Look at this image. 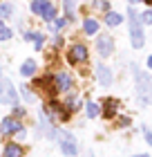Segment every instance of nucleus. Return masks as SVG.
I'll return each instance as SVG.
<instances>
[{"label": "nucleus", "mask_w": 152, "mask_h": 157, "mask_svg": "<svg viewBox=\"0 0 152 157\" xmlns=\"http://www.w3.org/2000/svg\"><path fill=\"white\" fill-rule=\"evenodd\" d=\"M134 157H150V155H134Z\"/></svg>", "instance_id": "30"}, {"label": "nucleus", "mask_w": 152, "mask_h": 157, "mask_svg": "<svg viewBox=\"0 0 152 157\" xmlns=\"http://www.w3.org/2000/svg\"><path fill=\"white\" fill-rule=\"evenodd\" d=\"M43 18L47 20V23H52V20L56 18V9H54V5H49L45 11H43Z\"/></svg>", "instance_id": "20"}, {"label": "nucleus", "mask_w": 152, "mask_h": 157, "mask_svg": "<svg viewBox=\"0 0 152 157\" xmlns=\"http://www.w3.org/2000/svg\"><path fill=\"white\" fill-rule=\"evenodd\" d=\"M49 5H52L49 0H32V11H34V13H40V16H43V11H45Z\"/></svg>", "instance_id": "12"}, {"label": "nucleus", "mask_w": 152, "mask_h": 157, "mask_svg": "<svg viewBox=\"0 0 152 157\" xmlns=\"http://www.w3.org/2000/svg\"><path fill=\"white\" fill-rule=\"evenodd\" d=\"M85 157H94V153H92V151H87V153H85Z\"/></svg>", "instance_id": "29"}, {"label": "nucleus", "mask_w": 152, "mask_h": 157, "mask_svg": "<svg viewBox=\"0 0 152 157\" xmlns=\"http://www.w3.org/2000/svg\"><path fill=\"white\" fill-rule=\"evenodd\" d=\"M13 115H16V117H23V115H25V110H23V108H18V105H13Z\"/></svg>", "instance_id": "26"}, {"label": "nucleus", "mask_w": 152, "mask_h": 157, "mask_svg": "<svg viewBox=\"0 0 152 157\" xmlns=\"http://www.w3.org/2000/svg\"><path fill=\"white\" fill-rule=\"evenodd\" d=\"M56 141L65 157H76L78 155V141L69 130H56Z\"/></svg>", "instance_id": "3"}, {"label": "nucleus", "mask_w": 152, "mask_h": 157, "mask_svg": "<svg viewBox=\"0 0 152 157\" xmlns=\"http://www.w3.org/2000/svg\"><path fill=\"white\" fill-rule=\"evenodd\" d=\"M67 61L74 63V65H78V63H85V61H87V47H85V45H74V47H69Z\"/></svg>", "instance_id": "6"}, {"label": "nucleus", "mask_w": 152, "mask_h": 157, "mask_svg": "<svg viewBox=\"0 0 152 157\" xmlns=\"http://www.w3.org/2000/svg\"><path fill=\"white\" fill-rule=\"evenodd\" d=\"M23 97L27 99V101H32V99H34V92H32L29 88H25V85H23Z\"/></svg>", "instance_id": "24"}, {"label": "nucleus", "mask_w": 152, "mask_h": 157, "mask_svg": "<svg viewBox=\"0 0 152 157\" xmlns=\"http://www.w3.org/2000/svg\"><path fill=\"white\" fill-rule=\"evenodd\" d=\"M0 103L2 105H18V92L9 78L0 76Z\"/></svg>", "instance_id": "4"}, {"label": "nucleus", "mask_w": 152, "mask_h": 157, "mask_svg": "<svg viewBox=\"0 0 152 157\" xmlns=\"http://www.w3.org/2000/svg\"><path fill=\"white\" fill-rule=\"evenodd\" d=\"M65 23H67V18H61V20H56V23H54V29H61V27H63Z\"/></svg>", "instance_id": "25"}, {"label": "nucleus", "mask_w": 152, "mask_h": 157, "mask_svg": "<svg viewBox=\"0 0 152 157\" xmlns=\"http://www.w3.org/2000/svg\"><path fill=\"white\" fill-rule=\"evenodd\" d=\"M11 34H13V32L2 23V20H0V40H9V38H11Z\"/></svg>", "instance_id": "19"}, {"label": "nucleus", "mask_w": 152, "mask_h": 157, "mask_svg": "<svg viewBox=\"0 0 152 157\" xmlns=\"http://www.w3.org/2000/svg\"><path fill=\"white\" fill-rule=\"evenodd\" d=\"M148 67L152 70V56H150V59H148Z\"/></svg>", "instance_id": "28"}, {"label": "nucleus", "mask_w": 152, "mask_h": 157, "mask_svg": "<svg viewBox=\"0 0 152 157\" xmlns=\"http://www.w3.org/2000/svg\"><path fill=\"white\" fill-rule=\"evenodd\" d=\"M83 32L87 34V36H94V34L98 32V23H96L94 18H87V20L83 23Z\"/></svg>", "instance_id": "11"}, {"label": "nucleus", "mask_w": 152, "mask_h": 157, "mask_svg": "<svg viewBox=\"0 0 152 157\" xmlns=\"http://www.w3.org/2000/svg\"><path fill=\"white\" fill-rule=\"evenodd\" d=\"M20 74H23V76H34V74H36V63H34L32 59L25 61L23 67H20Z\"/></svg>", "instance_id": "14"}, {"label": "nucleus", "mask_w": 152, "mask_h": 157, "mask_svg": "<svg viewBox=\"0 0 152 157\" xmlns=\"http://www.w3.org/2000/svg\"><path fill=\"white\" fill-rule=\"evenodd\" d=\"M9 16H13V5H9V2L0 5V20H2V18H9Z\"/></svg>", "instance_id": "18"}, {"label": "nucleus", "mask_w": 152, "mask_h": 157, "mask_svg": "<svg viewBox=\"0 0 152 157\" xmlns=\"http://www.w3.org/2000/svg\"><path fill=\"white\" fill-rule=\"evenodd\" d=\"M130 2H132V5H134V2H141V0H130Z\"/></svg>", "instance_id": "31"}, {"label": "nucleus", "mask_w": 152, "mask_h": 157, "mask_svg": "<svg viewBox=\"0 0 152 157\" xmlns=\"http://www.w3.org/2000/svg\"><path fill=\"white\" fill-rule=\"evenodd\" d=\"M96 7H98V9H103V11H107V2H101V0H98Z\"/></svg>", "instance_id": "27"}, {"label": "nucleus", "mask_w": 152, "mask_h": 157, "mask_svg": "<svg viewBox=\"0 0 152 157\" xmlns=\"http://www.w3.org/2000/svg\"><path fill=\"white\" fill-rule=\"evenodd\" d=\"M20 128H23V124H20L18 119L7 117V119H2V124H0V132H2V135H16Z\"/></svg>", "instance_id": "7"}, {"label": "nucleus", "mask_w": 152, "mask_h": 157, "mask_svg": "<svg viewBox=\"0 0 152 157\" xmlns=\"http://www.w3.org/2000/svg\"><path fill=\"white\" fill-rule=\"evenodd\" d=\"M128 20H130V43H132L134 49H141L143 43H146V36H143V23L139 18V13L134 9L128 11Z\"/></svg>", "instance_id": "2"}, {"label": "nucleus", "mask_w": 152, "mask_h": 157, "mask_svg": "<svg viewBox=\"0 0 152 157\" xmlns=\"http://www.w3.org/2000/svg\"><path fill=\"white\" fill-rule=\"evenodd\" d=\"M117 105H119L117 99H107V101H105V112H103V115H105V117H112L114 112H117Z\"/></svg>", "instance_id": "17"}, {"label": "nucleus", "mask_w": 152, "mask_h": 157, "mask_svg": "<svg viewBox=\"0 0 152 157\" xmlns=\"http://www.w3.org/2000/svg\"><path fill=\"white\" fill-rule=\"evenodd\" d=\"M143 137H146V141H148V144L152 146V130H150L148 126H143Z\"/></svg>", "instance_id": "23"}, {"label": "nucleus", "mask_w": 152, "mask_h": 157, "mask_svg": "<svg viewBox=\"0 0 152 157\" xmlns=\"http://www.w3.org/2000/svg\"><path fill=\"white\" fill-rule=\"evenodd\" d=\"M132 74H134L136 97H139L141 105H152V76L143 70H139L136 65H132Z\"/></svg>", "instance_id": "1"}, {"label": "nucleus", "mask_w": 152, "mask_h": 157, "mask_svg": "<svg viewBox=\"0 0 152 157\" xmlns=\"http://www.w3.org/2000/svg\"><path fill=\"white\" fill-rule=\"evenodd\" d=\"M121 20H123V16H121V13H117V11H107V13H105V23L110 25V27L121 25Z\"/></svg>", "instance_id": "13"}, {"label": "nucleus", "mask_w": 152, "mask_h": 157, "mask_svg": "<svg viewBox=\"0 0 152 157\" xmlns=\"http://www.w3.org/2000/svg\"><path fill=\"white\" fill-rule=\"evenodd\" d=\"M96 81L103 85V88H107V85L112 83V72H110V67L103 65V63H98L96 65Z\"/></svg>", "instance_id": "9"}, {"label": "nucleus", "mask_w": 152, "mask_h": 157, "mask_svg": "<svg viewBox=\"0 0 152 157\" xmlns=\"http://www.w3.org/2000/svg\"><path fill=\"white\" fill-rule=\"evenodd\" d=\"M36 49H38V52H40V49H43V43H45V36H43V34H36Z\"/></svg>", "instance_id": "22"}, {"label": "nucleus", "mask_w": 152, "mask_h": 157, "mask_svg": "<svg viewBox=\"0 0 152 157\" xmlns=\"http://www.w3.org/2000/svg\"><path fill=\"white\" fill-rule=\"evenodd\" d=\"M85 115H87V119H96L98 117V103H94V101L85 103Z\"/></svg>", "instance_id": "16"}, {"label": "nucleus", "mask_w": 152, "mask_h": 157, "mask_svg": "<svg viewBox=\"0 0 152 157\" xmlns=\"http://www.w3.org/2000/svg\"><path fill=\"white\" fill-rule=\"evenodd\" d=\"M141 23H143V25H152V9H148V11L141 16Z\"/></svg>", "instance_id": "21"}, {"label": "nucleus", "mask_w": 152, "mask_h": 157, "mask_svg": "<svg viewBox=\"0 0 152 157\" xmlns=\"http://www.w3.org/2000/svg\"><path fill=\"white\" fill-rule=\"evenodd\" d=\"M54 88L58 92H69L72 90V76L67 72H58L56 74V81H54Z\"/></svg>", "instance_id": "8"}, {"label": "nucleus", "mask_w": 152, "mask_h": 157, "mask_svg": "<svg viewBox=\"0 0 152 157\" xmlns=\"http://www.w3.org/2000/svg\"><path fill=\"white\" fill-rule=\"evenodd\" d=\"M63 9H65V16H67V18H74L76 0H63Z\"/></svg>", "instance_id": "15"}, {"label": "nucleus", "mask_w": 152, "mask_h": 157, "mask_svg": "<svg viewBox=\"0 0 152 157\" xmlns=\"http://www.w3.org/2000/svg\"><path fill=\"white\" fill-rule=\"evenodd\" d=\"M96 52L103 56V59L114 52V40H112L110 34H101V36L96 38Z\"/></svg>", "instance_id": "5"}, {"label": "nucleus", "mask_w": 152, "mask_h": 157, "mask_svg": "<svg viewBox=\"0 0 152 157\" xmlns=\"http://www.w3.org/2000/svg\"><path fill=\"white\" fill-rule=\"evenodd\" d=\"M2 157H25V148L18 141H9L2 151Z\"/></svg>", "instance_id": "10"}]
</instances>
